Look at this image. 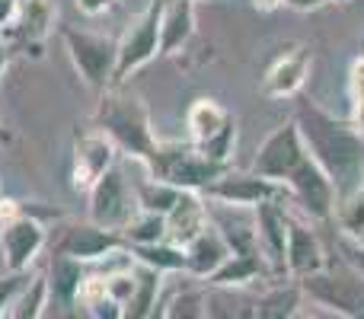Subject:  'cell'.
Masks as SVG:
<instances>
[{
	"label": "cell",
	"mask_w": 364,
	"mask_h": 319,
	"mask_svg": "<svg viewBox=\"0 0 364 319\" xmlns=\"http://www.w3.org/2000/svg\"><path fill=\"white\" fill-rule=\"evenodd\" d=\"M61 38H64L70 64L80 74V80L93 93L112 90L115 64H119V38H109V36L87 32V29H74V26H61Z\"/></svg>",
	"instance_id": "obj_3"
},
{
	"label": "cell",
	"mask_w": 364,
	"mask_h": 319,
	"mask_svg": "<svg viewBox=\"0 0 364 319\" xmlns=\"http://www.w3.org/2000/svg\"><path fill=\"white\" fill-rule=\"evenodd\" d=\"M310 67H314L310 51L304 48V45H291V48L284 51V55H278L275 64L265 70L262 96H269V99H291V96H297L304 90V83H307Z\"/></svg>",
	"instance_id": "obj_15"
},
{
	"label": "cell",
	"mask_w": 364,
	"mask_h": 319,
	"mask_svg": "<svg viewBox=\"0 0 364 319\" xmlns=\"http://www.w3.org/2000/svg\"><path fill=\"white\" fill-rule=\"evenodd\" d=\"M134 195H138V207H144V211H154V214H170L173 207H176L182 188L170 185V182L164 179H154V175H147L144 182H138L134 185Z\"/></svg>",
	"instance_id": "obj_27"
},
{
	"label": "cell",
	"mask_w": 364,
	"mask_h": 319,
	"mask_svg": "<svg viewBox=\"0 0 364 319\" xmlns=\"http://www.w3.org/2000/svg\"><path fill=\"white\" fill-rule=\"evenodd\" d=\"M93 125L102 134L115 141L119 153H128L138 163H144L147 173L157 163L160 141L151 128V112H147L144 99L132 93H122V87H112L100 93V106H96Z\"/></svg>",
	"instance_id": "obj_2"
},
{
	"label": "cell",
	"mask_w": 364,
	"mask_h": 319,
	"mask_svg": "<svg viewBox=\"0 0 364 319\" xmlns=\"http://www.w3.org/2000/svg\"><path fill=\"white\" fill-rule=\"evenodd\" d=\"M115 0H77V10L83 13V16H102V13L112 10Z\"/></svg>",
	"instance_id": "obj_36"
},
{
	"label": "cell",
	"mask_w": 364,
	"mask_h": 319,
	"mask_svg": "<svg viewBox=\"0 0 364 319\" xmlns=\"http://www.w3.org/2000/svg\"><path fill=\"white\" fill-rule=\"evenodd\" d=\"M166 319H208V301L201 291H179L170 297V316Z\"/></svg>",
	"instance_id": "obj_31"
},
{
	"label": "cell",
	"mask_w": 364,
	"mask_h": 319,
	"mask_svg": "<svg viewBox=\"0 0 364 319\" xmlns=\"http://www.w3.org/2000/svg\"><path fill=\"white\" fill-rule=\"evenodd\" d=\"M6 64H10V42H6L4 36H0V77H4Z\"/></svg>",
	"instance_id": "obj_41"
},
{
	"label": "cell",
	"mask_w": 364,
	"mask_h": 319,
	"mask_svg": "<svg viewBox=\"0 0 364 319\" xmlns=\"http://www.w3.org/2000/svg\"><path fill=\"white\" fill-rule=\"evenodd\" d=\"M252 6H256L259 13H275L278 6H284V0H252Z\"/></svg>",
	"instance_id": "obj_40"
},
{
	"label": "cell",
	"mask_w": 364,
	"mask_h": 319,
	"mask_svg": "<svg viewBox=\"0 0 364 319\" xmlns=\"http://www.w3.org/2000/svg\"><path fill=\"white\" fill-rule=\"evenodd\" d=\"M336 220H339L346 239H355L364 227V185L355 188L352 195L336 201Z\"/></svg>",
	"instance_id": "obj_30"
},
{
	"label": "cell",
	"mask_w": 364,
	"mask_h": 319,
	"mask_svg": "<svg viewBox=\"0 0 364 319\" xmlns=\"http://www.w3.org/2000/svg\"><path fill=\"white\" fill-rule=\"evenodd\" d=\"M205 201H214V205H224V207H256L262 201H291L288 188L282 182H272L259 173H224L214 185H208L201 192Z\"/></svg>",
	"instance_id": "obj_10"
},
{
	"label": "cell",
	"mask_w": 364,
	"mask_h": 319,
	"mask_svg": "<svg viewBox=\"0 0 364 319\" xmlns=\"http://www.w3.org/2000/svg\"><path fill=\"white\" fill-rule=\"evenodd\" d=\"M329 4H348V0H329Z\"/></svg>",
	"instance_id": "obj_44"
},
{
	"label": "cell",
	"mask_w": 364,
	"mask_h": 319,
	"mask_svg": "<svg viewBox=\"0 0 364 319\" xmlns=\"http://www.w3.org/2000/svg\"><path fill=\"white\" fill-rule=\"evenodd\" d=\"M294 121L307 153L329 173L339 198L364 185V138L352 121L336 119L316 102H301Z\"/></svg>",
	"instance_id": "obj_1"
},
{
	"label": "cell",
	"mask_w": 364,
	"mask_h": 319,
	"mask_svg": "<svg viewBox=\"0 0 364 319\" xmlns=\"http://www.w3.org/2000/svg\"><path fill=\"white\" fill-rule=\"evenodd\" d=\"M326 269V252H323V243L316 237L314 227H307L304 220H288V252H284V271H288L294 281L307 275H316V271Z\"/></svg>",
	"instance_id": "obj_16"
},
{
	"label": "cell",
	"mask_w": 364,
	"mask_h": 319,
	"mask_svg": "<svg viewBox=\"0 0 364 319\" xmlns=\"http://www.w3.org/2000/svg\"><path fill=\"white\" fill-rule=\"evenodd\" d=\"M55 19L51 13V0H23V10H19V19L13 23V29H6L4 36H10L13 42L19 45H38L45 36H48V26Z\"/></svg>",
	"instance_id": "obj_22"
},
{
	"label": "cell",
	"mask_w": 364,
	"mask_h": 319,
	"mask_svg": "<svg viewBox=\"0 0 364 319\" xmlns=\"http://www.w3.org/2000/svg\"><path fill=\"white\" fill-rule=\"evenodd\" d=\"M0 141H10V134H6V131H4V128H0Z\"/></svg>",
	"instance_id": "obj_43"
},
{
	"label": "cell",
	"mask_w": 364,
	"mask_h": 319,
	"mask_svg": "<svg viewBox=\"0 0 364 319\" xmlns=\"http://www.w3.org/2000/svg\"><path fill=\"white\" fill-rule=\"evenodd\" d=\"M166 316H170V297H160V301H157V307H154V310H151V313H147L144 319H166Z\"/></svg>",
	"instance_id": "obj_39"
},
{
	"label": "cell",
	"mask_w": 364,
	"mask_h": 319,
	"mask_svg": "<svg viewBox=\"0 0 364 319\" xmlns=\"http://www.w3.org/2000/svg\"><path fill=\"white\" fill-rule=\"evenodd\" d=\"M211 214H208V201L198 192H182L176 207L166 214V239L176 246H186L192 237H198L208 227Z\"/></svg>",
	"instance_id": "obj_19"
},
{
	"label": "cell",
	"mask_w": 364,
	"mask_h": 319,
	"mask_svg": "<svg viewBox=\"0 0 364 319\" xmlns=\"http://www.w3.org/2000/svg\"><path fill=\"white\" fill-rule=\"evenodd\" d=\"M195 38V0H164L160 13V58L179 55Z\"/></svg>",
	"instance_id": "obj_18"
},
{
	"label": "cell",
	"mask_w": 364,
	"mask_h": 319,
	"mask_svg": "<svg viewBox=\"0 0 364 319\" xmlns=\"http://www.w3.org/2000/svg\"><path fill=\"white\" fill-rule=\"evenodd\" d=\"M230 119H233V115L227 112L220 102L208 99V96L195 99L192 106H188V112H186V128H188L192 144H205V141H211Z\"/></svg>",
	"instance_id": "obj_23"
},
{
	"label": "cell",
	"mask_w": 364,
	"mask_h": 319,
	"mask_svg": "<svg viewBox=\"0 0 364 319\" xmlns=\"http://www.w3.org/2000/svg\"><path fill=\"white\" fill-rule=\"evenodd\" d=\"M128 249L125 237L115 230H106V227L93 224V220H83V224H70L68 230L61 233L58 239V256H68L77 259L83 265H93V262H106L109 256L115 252Z\"/></svg>",
	"instance_id": "obj_13"
},
{
	"label": "cell",
	"mask_w": 364,
	"mask_h": 319,
	"mask_svg": "<svg viewBox=\"0 0 364 319\" xmlns=\"http://www.w3.org/2000/svg\"><path fill=\"white\" fill-rule=\"evenodd\" d=\"M352 243H358V246H364V227H361V233H358V237H355V239H352Z\"/></svg>",
	"instance_id": "obj_42"
},
{
	"label": "cell",
	"mask_w": 364,
	"mask_h": 319,
	"mask_svg": "<svg viewBox=\"0 0 364 319\" xmlns=\"http://www.w3.org/2000/svg\"><path fill=\"white\" fill-rule=\"evenodd\" d=\"M19 10H23V0H0V36L6 29H13V23L19 19Z\"/></svg>",
	"instance_id": "obj_34"
},
{
	"label": "cell",
	"mask_w": 364,
	"mask_h": 319,
	"mask_svg": "<svg viewBox=\"0 0 364 319\" xmlns=\"http://www.w3.org/2000/svg\"><path fill=\"white\" fill-rule=\"evenodd\" d=\"M256 220V237L272 275H288L284 271V252H288V220L291 214L284 211V201H262L252 207Z\"/></svg>",
	"instance_id": "obj_14"
},
{
	"label": "cell",
	"mask_w": 364,
	"mask_h": 319,
	"mask_svg": "<svg viewBox=\"0 0 364 319\" xmlns=\"http://www.w3.org/2000/svg\"><path fill=\"white\" fill-rule=\"evenodd\" d=\"M304 157H307V147H304V138H301L297 121L291 119V121H284V125H278L275 131L259 144V151H256V157H252L250 169L252 173H259V175H265V179L282 182L284 185V179L301 166Z\"/></svg>",
	"instance_id": "obj_11"
},
{
	"label": "cell",
	"mask_w": 364,
	"mask_h": 319,
	"mask_svg": "<svg viewBox=\"0 0 364 319\" xmlns=\"http://www.w3.org/2000/svg\"><path fill=\"white\" fill-rule=\"evenodd\" d=\"M128 256L138 265H147V269L160 271V275L186 271V249L170 243V239H160V243H151V246H128Z\"/></svg>",
	"instance_id": "obj_26"
},
{
	"label": "cell",
	"mask_w": 364,
	"mask_h": 319,
	"mask_svg": "<svg viewBox=\"0 0 364 319\" xmlns=\"http://www.w3.org/2000/svg\"><path fill=\"white\" fill-rule=\"evenodd\" d=\"M51 303L48 297V278L45 275H32V281L23 288V294L13 301L6 319H42L45 307Z\"/></svg>",
	"instance_id": "obj_28"
},
{
	"label": "cell",
	"mask_w": 364,
	"mask_h": 319,
	"mask_svg": "<svg viewBox=\"0 0 364 319\" xmlns=\"http://www.w3.org/2000/svg\"><path fill=\"white\" fill-rule=\"evenodd\" d=\"M29 281H32L29 271H6V275H0V319L10 313L13 301L23 294V288Z\"/></svg>",
	"instance_id": "obj_32"
},
{
	"label": "cell",
	"mask_w": 364,
	"mask_h": 319,
	"mask_svg": "<svg viewBox=\"0 0 364 319\" xmlns=\"http://www.w3.org/2000/svg\"><path fill=\"white\" fill-rule=\"evenodd\" d=\"M224 173H230V166L208 160L192 141L188 144H182V141H160L157 163L151 169L154 179H164L170 185L182 188V192H198V195L208 185H214Z\"/></svg>",
	"instance_id": "obj_4"
},
{
	"label": "cell",
	"mask_w": 364,
	"mask_h": 319,
	"mask_svg": "<svg viewBox=\"0 0 364 319\" xmlns=\"http://www.w3.org/2000/svg\"><path fill=\"white\" fill-rule=\"evenodd\" d=\"M265 275H272V269L262 252H230V259L208 278V284L211 288H246Z\"/></svg>",
	"instance_id": "obj_21"
},
{
	"label": "cell",
	"mask_w": 364,
	"mask_h": 319,
	"mask_svg": "<svg viewBox=\"0 0 364 319\" xmlns=\"http://www.w3.org/2000/svg\"><path fill=\"white\" fill-rule=\"evenodd\" d=\"M45 278H48V297L64 313H70V310L80 303V291H83V281H87L83 262L68 259V256H55V262H51Z\"/></svg>",
	"instance_id": "obj_20"
},
{
	"label": "cell",
	"mask_w": 364,
	"mask_h": 319,
	"mask_svg": "<svg viewBox=\"0 0 364 319\" xmlns=\"http://www.w3.org/2000/svg\"><path fill=\"white\" fill-rule=\"evenodd\" d=\"M182 249H186V275L205 278V281L230 259V246H227L224 233L218 230L214 220H208L205 230H201L198 237L188 239Z\"/></svg>",
	"instance_id": "obj_17"
},
{
	"label": "cell",
	"mask_w": 364,
	"mask_h": 319,
	"mask_svg": "<svg viewBox=\"0 0 364 319\" xmlns=\"http://www.w3.org/2000/svg\"><path fill=\"white\" fill-rule=\"evenodd\" d=\"M208 319H237V316H233L227 307H220L218 301H208Z\"/></svg>",
	"instance_id": "obj_38"
},
{
	"label": "cell",
	"mask_w": 364,
	"mask_h": 319,
	"mask_svg": "<svg viewBox=\"0 0 364 319\" xmlns=\"http://www.w3.org/2000/svg\"><path fill=\"white\" fill-rule=\"evenodd\" d=\"M112 166H119V147L100 128L74 134L70 147V185L74 192H90Z\"/></svg>",
	"instance_id": "obj_8"
},
{
	"label": "cell",
	"mask_w": 364,
	"mask_h": 319,
	"mask_svg": "<svg viewBox=\"0 0 364 319\" xmlns=\"http://www.w3.org/2000/svg\"><path fill=\"white\" fill-rule=\"evenodd\" d=\"M301 301H304V291L297 281L278 284V288L265 291V294L259 297L250 319H297Z\"/></svg>",
	"instance_id": "obj_24"
},
{
	"label": "cell",
	"mask_w": 364,
	"mask_h": 319,
	"mask_svg": "<svg viewBox=\"0 0 364 319\" xmlns=\"http://www.w3.org/2000/svg\"><path fill=\"white\" fill-rule=\"evenodd\" d=\"M122 237H125V246L160 243V239H166V217L164 214H154V211L138 207V214L128 220V227L122 230Z\"/></svg>",
	"instance_id": "obj_29"
},
{
	"label": "cell",
	"mask_w": 364,
	"mask_h": 319,
	"mask_svg": "<svg viewBox=\"0 0 364 319\" xmlns=\"http://www.w3.org/2000/svg\"><path fill=\"white\" fill-rule=\"evenodd\" d=\"M90 220L106 230L122 233L128 227V220L138 214V195L134 185H128L125 173L119 166H112L93 188H90Z\"/></svg>",
	"instance_id": "obj_7"
},
{
	"label": "cell",
	"mask_w": 364,
	"mask_h": 319,
	"mask_svg": "<svg viewBox=\"0 0 364 319\" xmlns=\"http://www.w3.org/2000/svg\"><path fill=\"white\" fill-rule=\"evenodd\" d=\"M164 278L166 275H160V271L138 265V284H134V294L122 307V319H144L151 313L157 307V301L164 297Z\"/></svg>",
	"instance_id": "obj_25"
},
{
	"label": "cell",
	"mask_w": 364,
	"mask_h": 319,
	"mask_svg": "<svg viewBox=\"0 0 364 319\" xmlns=\"http://www.w3.org/2000/svg\"><path fill=\"white\" fill-rule=\"evenodd\" d=\"M160 13H164V0H151L119 38V64H115L112 87H125L141 67L160 58Z\"/></svg>",
	"instance_id": "obj_5"
},
{
	"label": "cell",
	"mask_w": 364,
	"mask_h": 319,
	"mask_svg": "<svg viewBox=\"0 0 364 319\" xmlns=\"http://www.w3.org/2000/svg\"><path fill=\"white\" fill-rule=\"evenodd\" d=\"M329 0H284V6H291V10L297 13H314V10H323Z\"/></svg>",
	"instance_id": "obj_37"
},
{
	"label": "cell",
	"mask_w": 364,
	"mask_h": 319,
	"mask_svg": "<svg viewBox=\"0 0 364 319\" xmlns=\"http://www.w3.org/2000/svg\"><path fill=\"white\" fill-rule=\"evenodd\" d=\"M342 259H346V265H352L355 271L364 278V246H358V243H342Z\"/></svg>",
	"instance_id": "obj_35"
},
{
	"label": "cell",
	"mask_w": 364,
	"mask_h": 319,
	"mask_svg": "<svg viewBox=\"0 0 364 319\" xmlns=\"http://www.w3.org/2000/svg\"><path fill=\"white\" fill-rule=\"evenodd\" d=\"M45 224L36 220L32 214H19V217L6 220L0 227V256H4L6 271H29L36 265L38 252L45 249Z\"/></svg>",
	"instance_id": "obj_12"
},
{
	"label": "cell",
	"mask_w": 364,
	"mask_h": 319,
	"mask_svg": "<svg viewBox=\"0 0 364 319\" xmlns=\"http://www.w3.org/2000/svg\"><path fill=\"white\" fill-rule=\"evenodd\" d=\"M284 188H288L291 201L301 205L304 214H310L314 220H333L339 195H336V185H333V179H329V173L310 157V153L301 160V166L284 179Z\"/></svg>",
	"instance_id": "obj_9"
},
{
	"label": "cell",
	"mask_w": 364,
	"mask_h": 319,
	"mask_svg": "<svg viewBox=\"0 0 364 319\" xmlns=\"http://www.w3.org/2000/svg\"><path fill=\"white\" fill-rule=\"evenodd\" d=\"M304 297H310L314 303L333 310L342 319H364V278L352 265L346 269H323L316 275L301 278Z\"/></svg>",
	"instance_id": "obj_6"
},
{
	"label": "cell",
	"mask_w": 364,
	"mask_h": 319,
	"mask_svg": "<svg viewBox=\"0 0 364 319\" xmlns=\"http://www.w3.org/2000/svg\"><path fill=\"white\" fill-rule=\"evenodd\" d=\"M348 83H352V125L364 138V61H355Z\"/></svg>",
	"instance_id": "obj_33"
}]
</instances>
